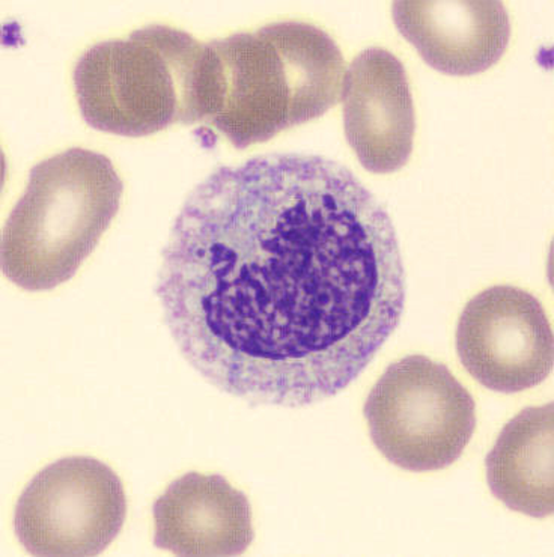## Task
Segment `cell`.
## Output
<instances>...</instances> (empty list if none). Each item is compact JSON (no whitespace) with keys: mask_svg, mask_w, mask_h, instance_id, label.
I'll list each match as a JSON object with an SVG mask.
<instances>
[{"mask_svg":"<svg viewBox=\"0 0 554 557\" xmlns=\"http://www.w3.org/2000/svg\"><path fill=\"white\" fill-rule=\"evenodd\" d=\"M156 294L181 356L211 386L297 409L367 370L398 327L406 272L391 215L352 171L270 154L192 191Z\"/></svg>","mask_w":554,"mask_h":557,"instance_id":"obj_1","label":"cell"},{"mask_svg":"<svg viewBox=\"0 0 554 557\" xmlns=\"http://www.w3.org/2000/svg\"><path fill=\"white\" fill-rule=\"evenodd\" d=\"M214 106L207 124L235 148L325 115L341 101L345 61L320 27L274 23L208 42Z\"/></svg>","mask_w":554,"mask_h":557,"instance_id":"obj_2","label":"cell"},{"mask_svg":"<svg viewBox=\"0 0 554 557\" xmlns=\"http://www.w3.org/2000/svg\"><path fill=\"white\" fill-rule=\"evenodd\" d=\"M73 78L85 123L110 135L144 137L207 123L213 111L210 49L171 26L98 42L78 59Z\"/></svg>","mask_w":554,"mask_h":557,"instance_id":"obj_3","label":"cell"},{"mask_svg":"<svg viewBox=\"0 0 554 557\" xmlns=\"http://www.w3.org/2000/svg\"><path fill=\"white\" fill-rule=\"evenodd\" d=\"M124 183L109 157L72 148L33 168L3 227L2 272L25 292L73 278L120 211Z\"/></svg>","mask_w":554,"mask_h":557,"instance_id":"obj_4","label":"cell"},{"mask_svg":"<svg viewBox=\"0 0 554 557\" xmlns=\"http://www.w3.org/2000/svg\"><path fill=\"white\" fill-rule=\"evenodd\" d=\"M380 454L408 472L454 465L477 430V404L445 364L426 356L392 363L365 404Z\"/></svg>","mask_w":554,"mask_h":557,"instance_id":"obj_5","label":"cell"},{"mask_svg":"<svg viewBox=\"0 0 554 557\" xmlns=\"http://www.w3.org/2000/svg\"><path fill=\"white\" fill-rule=\"evenodd\" d=\"M123 481L90 457L62 458L27 484L15 505L14 531L33 556H98L123 531Z\"/></svg>","mask_w":554,"mask_h":557,"instance_id":"obj_6","label":"cell"},{"mask_svg":"<svg viewBox=\"0 0 554 557\" xmlns=\"http://www.w3.org/2000/svg\"><path fill=\"white\" fill-rule=\"evenodd\" d=\"M457 352L465 370L487 389L529 391L552 374V325L532 294L493 286L471 298L459 317Z\"/></svg>","mask_w":554,"mask_h":557,"instance_id":"obj_7","label":"cell"},{"mask_svg":"<svg viewBox=\"0 0 554 557\" xmlns=\"http://www.w3.org/2000/svg\"><path fill=\"white\" fill-rule=\"evenodd\" d=\"M344 128L361 166L392 174L415 144V104L406 69L389 50L371 47L353 59L342 85Z\"/></svg>","mask_w":554,"mask_h":557,"instance_id":"obj_8","label":"cell"},{"mask_svg":"<svg viewBox=\"0 0 554 557\" xmlns=\"http://www.w3.org/2000/svg\"><path fill=\"white\" fill-rule=\"evenodd\" d=\"M155 544L178 556H238L254 543L246 494L219 474H184L155 502Z\"/></svg>","mask_w":554,"mask_h":557,"instance_id":"obj_9","label":"cell"},{"mask_svg":"<svg viewBox=\"0 0 554 557\" xmlns=\"http://www.w3.org/2000/svg\"><path fill=\"white\" fill-rule=\"evenodd\" d=\"M392 15L423 61L450 76L487 72L508 49L510 22L501 2H395Z\"/></svg>","mask_w":554,"mask_h":557,"instance_id":"obj_10","label":"cell"},{"mask_svg":"<svg viewBox=\"0 0 554 557\" xmlns=\"http://www.w3.org/2000/svg\"><path fill=\"white\" fill-rule=\"evenodd\" d=\"M491 493L533 519L554 512V407H529L510 419L487 455Z\"/></svg>","mask_w":554,"mask_h":557,"instance_id":"obj_11","label":"cell"}]
</instances>
